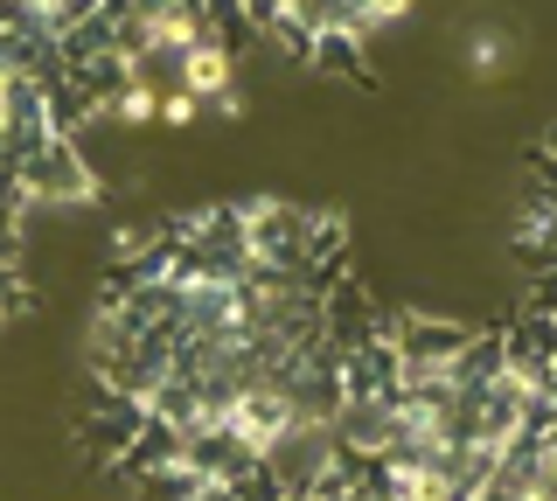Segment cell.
<instances>
[{
	"instance_id": "4",
	"label": "cell",
	"mask_w": 557,
	"mask_h": 501,
	"mask_svg": "<svg viewBox=\"0 0 557 501\" xmlns=\"http://www.w3.org/2000/svg\"><path fill=\"white\" fill-rule=\"evenodd\" d=\"M196 118H202V105H196V98H182V91H161V118H153V126H174V133H182V126H196Z\"/></svg>"
},
{
	"instance_id": "3",
	"label": "cell",
	"mask_w": 557,
	"mask_h": 501,
	"mask_svg": "<svg viewBox=\"0 0 557 501\" xmlns=\"http://www.w3.org/2000/svg\"><path fill=\"white\" fill-rule=\"evenodd\" d=\"M104 118H119V126H153V118H161V84H112Z\"/></svg>"
},
{
	"instance_id": "2",
	"label": "cell",
	"mask_w": 557,
	"mask_h": 501,
	"mask_svg": "<svg viewBox=\"0 0 557 501\" xmlns=\"http://www.w3.org/2000/svg\"><path fill=\"white\" fill-rule=\"evenodd\" d=\"M460 57H467V77H481V84H487V77H509L516 57H522L516 22H509V14H481V22H467Z\"/></svg>"
},
{
	"instance_id": "1",
	"label": "cell",
	"mask_w": 557,
	"mask_h": 501,
	"mask_svg": "<svg viewBox=\"0 0 557 501\" xmlns=\"http://www.w3.org/2000/svg\"><path fill=\"white\" fill-rule=\"evenodd\" d=\"M168 71H174V91H182V98H196L202 112H209V105H216V112H231V118L244 112V91H237V49L223 42L216 28H209L202 42H188L182 57L168 63Z\"/></svg>"
}]
</instances>
